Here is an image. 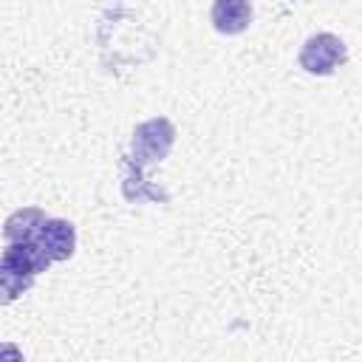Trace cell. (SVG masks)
<instances>
[{
  "label": "cell",
  "instance_id": "obj_1",
  "mask_svg": "<svg viewBox=\"0 0 362 362\" xmlns=\"http://www.w3.org/2000/svg\"><path fill=\"white\" fill-rule=\"evenodd\" d=\"M48 263H54L45 249L37 240H11L3 249V260H0V286H3V303H11L14 297H20L40 272L48 269Z\"/></svg>",
  "mask_w": 362,
  "mask_h": 362
},
{
  "label": "cell",
  "instance_id": "obj_2",
  "mask_svg": "<svg viewBox=\"0 0 362 362\" xmlns=\"http://www.w3.org/2000/svg\"><path fill=\"white\" fill-rule=\"evenodd\" d=\"M175 141V127L170 119L158 116V119H147L133 130V141H130V153L136 167H147L156 164L161 158H167V153L173 150Z\"/></svg>",
  "mask_w": 362,
  "mask_h": 362
},
{
  "label": "cell",
  "instance_id": "obj_3",
  "mask_svg": "<svg viewBox=\"0 0 362 362\" xmlns=\"http://www.w3.org/2000/svg\"><path fill=\"white\" fill-rule=\"evenodd\" d=\"M300 68L314 74V76H328L334 74L345 59H348V45L331 34V31H320V34H311L303 48H300Z\"/></svg>",
  "mask_w": 362,
  "mask_h": 362
},
{
  "label": "cell",
  "instance_id": "obj_4",
  "mask_svg": "<svg viewBox=\"0 0 362 362\" xmlns=\"http://www.w3.org/2000/svg\"><path fill=\"white\" fill-rule=\"evenodd\" d=\"M34 240L45 249V255L51 260H68L76 249V229H74V223H68L62 218H45V223L40 226Z\"/></svg>",
  "mask_w": 362,
  "mask_h": 362
},
{
  "label": "cell",
  "instance_id": "obj_5",
  "mask_svg": "<svg viewBox=\"0 0 362 362\" xmlns=\"http://www.w3.org/2000/svg\"><path fill=\"white\" fill-rule=\"evenodd\" d=\"M209 17H212V25H215L218 34L235 37V34L249 28L252 6H249V0H215Z\"/></svg>",
  "mask_w": 362,
  "mask_h": 362
},
{
  "label": "cell",
  "instance_id": "obj_6",
  "mask_svg": "<svg viewBox=\"0 0 362 362\" xmlns=\"http://www.w3.org/2000/svg\"><path fill=\"white\" fill-rule=\"evenodd\" d=\"M42 223H45V215H42L40 209H34V206L17 209V212L6 221V229H3L6 243H11V240H34Z\"/></svg>",
  "mask_w": 362,
  "mask_h": 362
}]
</instances>
